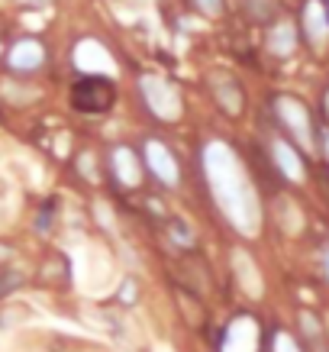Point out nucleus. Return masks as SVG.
<instances>
[{"mask_svg": "<svg viewBox=\"0 0 329 352\" xmlns=\"http://www.w3.org/2000/svg\"><path fill=\"white\" fill-rule=\"evenodd\" d=\"M201 165L220 214L242 236H258V230H262V204H258L255 184L249 182L239 155L226 146L223 139H210L201 152Z\"/></svg>", "mask_w": 329, "mask_h": 352, "instance_id": "1", "label": "nucleus"}, {"mask_svg": "<svg viewBox=\"0 0 329 352\" xmlns=\"http://www.w3.org/2000/svg\"><path fill=\"white\" fill-rule=\"evenodd\" d=\"M271 107H275V117H277V123L284 126V133L294 139V146L313 152V146H317L313 139L317 136H313V117H310L307 104L294 94H277L275 100H271Z\"/></svg>", "mask_w": 329, "mask_h": 352, "instance_id": "2", "label": "nucleus"}, {"mask_svg": "<svg viewBox=\"0 0 329 352\" xmlns=\"http://www.w3.org/2000/svg\"><path fill=\"white\" fill-rule=\"evenodd\" d=\"M113 100H117V87L106 75H84L71 87V107L78 113H87V117L106 113L113 107Z\"/></svg>", "mask_w": 329, "mask_h": 352, "instance_id": "3", "label": "nucleus"}, {"mask_svg": "<svg viewBox=\"0 0 329 352\" xmlns=\"http://www.w3.org/2000/svg\"><path fill=\"white\" fill-rule=\"evenodd\" d=\"M139 91H142L146 107H149L159 120L171 123V120L181 117V94H178V87L171 85V81H165L161 75H142V78H139Z\"/></svg>", "mask_w": 329, "mask_h": 352, "instance_id": "4", "label": "nucleus"}, {"mask_svg": "<svg viewBox=\"0 0 329 352\" xmlns=\"http://www.w3.org/2000/svg\"><path fill=\"white\" fill-rule=\"evenodd\" d=\"M300 32L313 52H323L329 45V10L323 0H307L300 10Z\"/></svg>", "mask_w": 329, "mask_h": 352, "instance_id": "5", "label": "nucleus"}, {"mask_svg": "<svg viewBox=\"0 0 329 352\" xmlns=\"http://www.w3.org/2000/svg\"><path fill=\"white\" fill-rule=\"evenodd\" d=\"M146 165H149L152 175H155L161 184H168V188L178 184V178H181L178 162H174V155H171V149L165 142H159V139H149V142H146Z\"/></svg>", "mask_w": 329, "mask_h": 352, "instance_id": "6", "label": "nucleus"}, {"mask_svg": "<svg viewBox=\"0 0 329 352\" xmlns=\"http://www.w3.org/2000/svg\"><path fill=\"white\" fill-rule=\"evenodd\" d=\"M75 65L84 75H110L113 72V58L97 39H81L75 45Z\"/></svg>", "mask_w": 329, "mask_h": 352, "instance_id": "7", "label": "nucleus"}, {"mask_svg": "<svg viewBox=\"0 0 329 352\" xmlns=\"http://www.w3.org/2000/svg\"><path fill=\"white\" fill-rule=\"evenodd\" d=\"M223 352H258V323L252 317H236L223 333Z\"/></svg>", "mask_w": 329, "mask_h": 352, "instance_id": "8", "label": "nucleus"}, {"mask_svg": "<svg viewBox=\"0 0 329 352\" xmlns=\"http://www.w3.org/2000/svg\"><path fill=\"white\" fill-rule=\"evenodd\" d=\"M210 91L216 97V104L229 113V117H239L245 107V97H242V87L236 81L233 75H226V72H213L210 75Z\"/></svg>", "mask_w": 329, "mask_h": 352, "instance_id": "9", "label": "nucleus"}, {"mask_svg": "<svg viewBox=\"0 0 329 352\" xmlns=\"http://www.w3.org/2000/svg\"><path fill=\"white\" fill-rule=\"evenodd\" d=\"M271 159H275L277 171L284 175L287 182H304L307 178V168H304V159H300V152L294 149V142H287V139H271Z\"/></svg>", "mask_w": 329, "mask_h": 352, "instance_id": "10", "label": "nucleus"}, {"mask_svg": "<svg viewBox=\"0 0 329 352\" xmlns=\"http://www.w3.org/2000/svg\"><path fill=\"white\" fill-rule=\"evenodd\" d=\"M233 275L239 281V288L249 294V298H262L265 291V281H262V272L255 265V258L245 252V249H236L233 252Z\"/></svg>", "mask_w": 329, "mask_h": 352, "instance_id": "11", "label": "nucleus"}, {"mask_svg": "<svg viewBox=\"0 0 329 352\" xmlns=\"http://www.w3.org/2000/svg\"><path fill=\"white\" fill-rule=\"evenodd\" d=\"M43 62H45V49H43V43H36V39H20V43L10 49V55H7V65H10L13 72H20V75L39 72Z\"/></svg>", "mask_w": 329, "mask_h": 352, "instance_id": "12", "label": "nucleus"}, {"mask_svg": "<svg viewBox=\"0 0 329 352\" xmlns=\"http://www.w3.org/2000/svg\"><path fill=\"white\" fill-rule=\"evenodd\" d=\"M297 43H300L297 26H294L291 20L275 23V26L268 30V36H265V49L275 55V58H287V55H294Z\"/></svg>", "mask_w": 329, "mask_h": 352, "instance_id": "13", "label": "nucleus"}, {"mask_svg": "<svg viewBox=\"0 0 329 352\" xmlns=\"http://www.w3.org/2000/svg\"><path fill=\"white\" fill-rule=\"evenodd\" d=\"M113 171H117L120 184H126V188H139V182H142V168H139L136 152L126 149V146L113 149Z\"/></svg>", "mask_w": 329, "mask_h": 352, "instance_id": "14", "label": "nucleus"}, {"mask_svg": "<svg viewBox=\"0 0 329 352\" xmlns=\"http://www.w3.org/2000/svg\"><path fill=\"white\" fill-rule=\"evenodd\" d=\"M239 3H242V10L249 13V20L268 23L277 13V3H281V0H239Z\"/></svg>", "mask_w": 329, "mask_h": 352, "instance_id": "15", "label": "nucleus"}, {"mask_svg": "<svg viewBox=\"0 0 329 352\" xmlns=\"http://www.w3.org/2000/svg\"><path fill=\"white\" fill-rule=\"evenodd\" d=\"M277 210H284V217H277V220L284 223L287 233H297L300 226H304V220H300V210L291 201H277Z\"/></svg>", "mask_w": 329, "mask_h": 352, "instance_id": "16", "label": "nucleus"}, {"mask_svg": "<svg viewBox=\"0 0 329 352\" xmlns=\"http://www.w3.org/2000/svg\"><path fill=\"white\" fill-rule=\"evenodd\" d=\"M300 327H304V333H307V340L319 349V346H323V327H319L317 317H313V314H300Z\"/></svg>", "mask_w": 329, "mask_h": 352, "instance_id": "17", "label": "nucleus"}, {"mask_svg": "<svg viewBox=\"0 0 329 352\" xmlns=\"http://www.w3.org/2000/svg\"><path fill=\"white\" fill-rule=\"evenodd\" d=\"M271 352H300L297 340L291 336V333H275V340H271Z\"/></svg>", "mask_w": 329, "mask_h": 352, "instance_id": "18", "label": "nucleus"}, {"mask_svg": "<svg viewBox=\"0 0 329 352\" xmlns=\"http://www.w3.org/2000/svg\"><path fill=\"white\" fill-rule=\"evenodd\" d=\"M194 7H197L203 16H220V13H223V0H194Z\"/></svg>", "mask_w": 329, "mask_h": 352, "instance_id": "19", "label": "nucleus"}, {"mask_svg": "<svg viewBox=\"0 0 329 352\" xmlns=\"http://www.w3.org/2000/svg\"><path fill=\"white\" fill-rule=\"evenodd\" d=\"M120 300H126V304H136V281L129 278L126 285H123V291H120Z\"/></svg>", "mask_w": 329, "mask_h": 352, "instance_id": "20", "label": "nucleus"}, {"mask_svg": "<svg viewBox=\"0 0 329 352\" xmlns=\"http://www.w3.org/2000/svg\"><path fill=\"white\" fill-rule=\"evenodd\" d=\"M20 3H26V7H32V10H45V7H52V0H20Z\"/></svg>", "mask_w": 329, "mask_h": 352, "instance_id": "21", "label": "nucleus"}, {"mask_svg": "<svg viewBox=\"0 0 329 352\" xmlns=\"http://www.w3.org/2000/svg\"><path fill=\"white\" fill-rule=\"evenodd\" d=\"M323 268H326V278H329V245L323 249Z\"/></svg>", "mask_w": 329, "mask_h": 352, "instance_id": "22", "label": "nucleus"}, {"mask_svg": "<svg viewBox=\"0 0 329 352\" xmlns=\"http://www.w3.org/2000/svg\"><path fill=\"white\" fill-rule=\"evenodd\" d=\"M323 110H326V120H329V87H326V94H323Z\"/></svg>", "mask_w": 329, "mask_h": 352, "instance_id": "23", "label": "nucleus"}, {"mask_svg": "<svg viewBox=\"0 0 329 352\" xmlns=\"http://www.w3.org/2000/svg\"><path fill=\"white\" fill-rule=\"evenodd\" d=\"M323 152H326V159H329V133H323Z\"/></svg>", "mask_w": 329, "mask_h": 352, "instance_id": "24", "label": "nucleus"}, {"mask_svg": "<svg viewBox=\"0 0 329 352\" xmlns=\"http://www.w3.org/2000/svg\"><path fill=\"white\" fill-rule=\"evenodd\" d=\"M326 10H329V0H326Z\"/></svg>", "mask_w": 329, "mask_h": 352, "instance_id": "25", "label": "nucleus"}]
</instances>
